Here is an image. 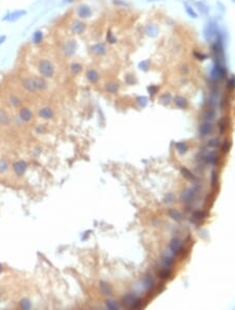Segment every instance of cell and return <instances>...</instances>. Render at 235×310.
Instances as JSON below:
<instances>
[{
	"label": "cell",
	"mask_w": 235,
	"mask_h": 310,
	"mask_svg": "<svg viewBox=\"0 0 235 310\" xmlns=\"http://www.w3.org/2000/svg\"><path fill=\"white\" fill-rule=\"evenodd\" d=\"M38 71L41 76L46 78H53L54 73H56V67H54L53 63L48 59H40L38 62Z\"/></svg>",
	"instance_id": "obj_1"
},
{
	"label": "cell",
	"mask_w": 235,
	"mask_h": 310,
	"mask_svg": "<svg viewBox=\"0 0 235 310\" xmlns=\"http://www.w3.org/2000/svg\"><path fill=\"white\" fill-rule=\"evenodd\" d=\"M18 117L22 122L28 123V122L32 121V119H34V113H32V111L28 107H20Z\"/></svg>",
	"instance_id": "obj_2"
},
{
	"label": "cell",
	"mask_w": 235,
	"mask_h": 310,
	"mask_svg": "<svg viewBox=\"0 0 235 310\" xmlns=\"http://www.w3.org/2000/svg\"><path fill=\"white\" fill-rule=\"evenodd\" d=\"M21 86L24 89V91L28 93H35L37 92V88L35 85V81L32 76H25L21 80Z\"/></svg>",
	"instance_id": "obj_3"
},
{
	"label": "cell",
	"mask_w": 235,
	"mask_h": 310,
	"mask_svg": "<svg viewBox=\"0 0 235 310\" xmlns=\"http://www.w3.org/2000/svg\"><path fill=\"white\" fill-rule=\"evenodd\" d=\"M25 15H26V11L17 10V11H14V12H11V13H8V14H6L5 16L2 18V20L8 21V22H14V21L19 20V19L22 18L23 16H25Z\"/></svg>",
	"instance_id": "obj_4"
},
{
	"label": "cell",
	"mask_w": 235,
	"mask_h": 310,
	"mask_svg": "<svg viewBox=\"0 0 235 310\" xmlns=\"http://www.w3.org/2000/svg\"><path fill=\"white\" fill-rule=\"evenodd\" d=\"M13 170H14L15 175L18 177H22L27 170V163L23 160H18L14 163L13 165Z\"/></svg>",
	"instance_id": "obj_5"
},
{
	"label": "cell",
	"mask_w": 235,
	"mask_h": 310,
	"mask_svg": "<svg viewBox=\"0 0 235 310\" xmlns=\"http://www.w3.org/2000/svg\"><path fill=\"white\" fill-rule=\"evenodd\" d=\"M76 14H78V18L87 19L92 15V11H91V8H90V6L87 5V4H81V5L78 6Z\"/></svg>",
	"instance_id": "obj_6"
},
{
	"label": "cell",
	"mask_w": 235,
	"mask_h": 310,
	"mask_svg": "<svg viewBox=\"0 0 235 310\" xmlns=\"http://www.w3.org/2000/svg\"><path fill=\"white\" fill-rule=\"evenodd\" d=\"M91 52L94 54V56H102L107 53L108 49H107V46L105 43H97V44H94V45L91 46L90 48Z\"/></svg>",
	"instance_id": "obj_7"
},
{
	"label": "cell",
	"mask_w": 235,
	"mask_h": 310,
	"mask_svg": "<svg viewBox=\"0 0 235 310\" xmlns=\"http://www.w3.org/2000/svg\"><path fill=\"white\" fill-rule=\"evenodd\" d=\"M38 114H39V117L44 120H50L51 118H53L54 116L53 110L50 107H41L38 111Z\"/></svg>",
	"instance_id": "obj_8"
},
{
	"label": "cell",
	"mask_w": 235,
	"mask_h": 310,
	"mask_svg": "<svg viewBox=\"0 0 235 310\" xmlns=\"http://www.w3.org/2000/svg\"><path fill=\"white\" fill-rule=\"evenodd\" d=\"M32 78H34L35 85H36V88H37V91L44 92V91H46V90H47L48 83L46 82L45 78H43V76H41V75H35V76H32Z\"/></svg>",
	"instance_id": "obj_9"
},
{
	"label": "cell",
	"mask_w": 235,
	"mask_h": 310,
	"mask_svg": "<svg viewBox=\"0 0 235 310\" xmlns=\"http://www.w3.org/2000/svg\"><path fill=\"white\" fill-rule=\"evenodd\" d=\"M8 103L12 108H20L22 105V99L16 93H10L8 96Z\"/></svg>",
	"instance_id": "obj_10"
},
{
	"label": "cell",
	"mask_w": 235,
	"mask_h": 310,
	"mask_svg": "<svg viewBox=\"0 0 235 310\" xmlns=\"http://www.w3.org/2000/svg\"><path fill=\"white\" fill-rule=\"evenodd\" d=\"M86 78L90 83H96L99 80V73H98L97 70L90 68L86 71Z\"/></svg>",
	"instance_id": "obj_11"
},
{
	"label": "cell",
	"mask_w": 235,
	"mask_h": 310,
	"mask_svg": "<svg viewBox=\"0 0 235 310\" xmlns=\"http://www.w3.org/2000/svg\"><path fill=\"white\" fill-rule=\"evenodd\" d=\"M71 29L74 34L81 35L85 30V24L80 20H74L71 24Z\"/></svg>",
	"instance_id": "obj_12"
},
{
	"label": "cell",
	"mask_w": 235,
	"mask_h": 310,
	"mask_svg": "<svg viewBox=\"0 0 235 310\" xmlns=\"http://www.w3.org/2000/svg\"><path fill=\"white\" fill-rule=\"evenodd\" d=\"M76 50V43L75 41H68L67 43L65 44V47H64V51L65 53L67 54L68 56H71L74 54Z\"/></svg>",
	"instance_id": "obj_13"
},
{
	"label": "cell",
	"mask_w": 235,
	"mask_h": 310,
	"mask_svg": "<svg viewBox=\"0 0 235 310\" xmlns=\"http://www.w3.org/2000/svg\"><path fill=\"white\" fill-rule=\"evenodd\" d=\"M11 115L4 109H0V125H8L11 123Z\"/></svg>",
	"instance_id": "obj_14"
},
{
	"label": "cell",
	"mask_w": 235,
	"mask_h": 310,
	"mask_svg": "<svg viewBox=\"0 0 235 310\" xmlns=\"http://www.w3.org/2000/svg\"><path fill=\"white\" fill-rule=\"evenodd\" d=\"M43 38H44V35L42 30H36V32L32 34V42L35 45H39V44H41L43 42Z\"/></svg>",
	"instance_id": "obj_15"
},
{
	"label": "cell",
	"mask_w": 235,
	"mask_h": 310,
	"mask_svg": "<svg viewBox=\"0 0 235 310\" xmlns=\"http://www.w3.org/2000/svg\"><path fill=\"white\" fill-rule=\"evenodd\" d=\"M19 307H20L21 309H30L32 307V304L29 301V299L23 298L21 299L20 302H19Z\"/></svg>",
	"instance_id": "obj_16"
},
{
	"label": "cell",
	"mask_w": 235,
	"mask_h": 310,
	"mask_svg": "<svg viewBox=\"0 0 235 310\" xmlns=\"http://www.w3.org/2000/svg\"><path fill=\"white\" fill-rule=\"evenodd\" d=\"M70 69H71V72L73 74H78L83 70V66L80 63H72L71 66H70Z\"/></svg>",
	"instance_id": "obj_17"
},
{
	"label": "cell",
	"mask_w": 235,
	"mask_h": 310,
	"mask_svg": "<svg viewBox=\"0 0 235 310\" xmlns=\"http://www.w3.org/2000/svg\"><path fill=\"white\" fill-rule=\"evenodd\" d=\"M8 170V162L5 159H0V175H3Z\"/></svg>",
	"instance_id": "obj_18"
},
{
	"label": "cell",
	"mask_w": 235,
	"mask_h": 310,
	"mask_svg": "<svg viewBox=\"0 0 235 310\" xmlns=\"http://www.w3.org/2000/svg\"><path fill=\"white\" fill-rule=\"evenodd\" d=\"M35 129H36L37 134H44L46 131H47V129H46V126L44 124H38L36 127H35Z\"/></svg>",
	"instance_id": "obj_19"
},
{
	"label": "cell",
	"mask_w": 235,
	"mask_h": 310,
	"mask_svg": "<svg viewBox=\"0 0 235 310\" xmlns=\"http://www.w3.org/2000/svg\"><path fill=\"white\" fill-rule=\"evenodd\" d=\"M117 89H118V86L116 85V84H114V83L108 84V85H107V90L109 92H112V93H114V92L117 91Z\"/></svg>",
	"instance_id": "obj_20"
},
{
	"label": "cell",
	"mask_w": 235,
	"mask_h": 310,
	"mask_svg": "<svg viewBox=\"0 0 235 310\" xmlns=\"http://www.w3.org/2000/svg\"><path fill=\"white\" fill-rule=\"evenodd\" d=\"M107 40L109 43H111V44H113V43H115L116 42V38L113 36V34L112 32H108V35H107Z\"/></svg>",
	"instance_id": "obj_21"
},
{
	"label": "cell",
	"mask_w": 235,
	"mask_h": 310,
	"mask_svg": "<svg viewBox=\"0 0 235 310\" xmlns=\"http://www.w3.org/2000/svg\"><path fill=\"white\" fill-rule=\"evenodd\" d=\"M186 12L188 13V15H189V16L193 17V18H197V15L194 13V11H193L191 8H189L188 5H186Z\"/></svg>",
	"instance_id": "obj_22"
},
{
	"label": "cell",
	"mask_w": 235,
	"mask_h": 310,
	"mask_svg": "<svg viewBox=\"0 0 235 310\" xmlns=\"http://www.w3.org/2000/svg\"><path fill=\"white\" fill-rule=\"evenodd\" d=\"M175 102H177L178 105H182V107H183V105H185V102H184V99H183V98H181V97H178L177 99H175Z\"/></svg>",
	"instance_id": "obj_23"
},
{
	"label": "cell",
	"mask_w": 235,
	"mask_h": 310,
	"mask_svg": "<svg viewBox=\"0 0 235 310\" xmlns=\"http://www.w3.org/2000/svg\"><path fill=\"white\" fill-rule=\"evenodd\" d=\"M148 61H143V62L140 64V66H141V68H143L144 70H146L148 69Z\"/></svg>",
	"instance_id": "obj_24"
},
{
	"label": "cell",
	"mask_w": 235,
	"mask_h": 310,
	"mask_svg": "<svg viewBox=\"0 0 235 310\" xmlns=\"http://www.w3.org/2000/svg\"><path fill=\"white\" fill-rule=\"evenodd\" d=\"M195 56H197L199 60H204V59L206 58V56H205V54H203V53H195Z\"/></svg>",
	"instance_id": "obj_25"
},
{
	"label": "cell",
	"mask_w": 235,
	"mask_h": 310,
	"mask_svg": "<svg viewBox=\"0 0 235 310\" xmlns=\"http://www.w3.org/2000/svg\"><path fill=\"white\" fill-rule=\"evenodd\" d=\"M5 41H6V36L5 35H1V36H0V45L3 44Z\"/></svg>",
	"instance_id": "obj_26"
},
{
	"label": "cell",
	"mask_w": 235,
	"mask_h": 310,
	"mask_svg": "<svg viewBox=\"0 0 235 310\" xmlns=\"http://www.w3.org/2000/svg\"><path fill=\"white\" fill-rule=\"evenodd\" d=\"M2 270H3V266H2V264H0V272H2Z\"/></svg>",
	"instance_id": "obj_27"
},
{
	"label": "cell",
	"mask_w": 235,
	"mask_h": 310,
	"mask_svg": "<svg viewBox=\"0 0 235 310\" xmlns=\"http://www.w3.org/2000/svg\"><path fill=\"white\" fill-rule=\"evenodd\" d=\"M148 1H156V0H148Z\"/></svg>",
	"instance_id": "obj_28"
}]
</instances>
